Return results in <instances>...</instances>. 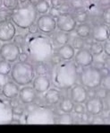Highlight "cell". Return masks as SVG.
Returning a JSON list of instances; mask_svg holds the SVG:
<instances>
[{
  "label": "cell",
  "mask_w": 110,
  "mask_h": 133,
  "mask_svg": "<svg viewBox=\"0 0 110 133\" xmlns=\"http://www.w3.org/2000/svg\"><path fill=\"white\" fill-rule=\"evenodd\" d=\"M85 109L91 115H98L104 109V103L102 99H99L97 96L91 97L86 100Z\"/></svg>",
  "instance_id": "obj_13"
},
{
  "label": "cell",
  "mask_w": 110,
  "mask_h": 133,
  "mask_svg": "<svg viewBox=\"0 0 110 133\" xmlns=\"http://www.w3.org/2000/svg\"><path fill=\"white\" fill-rule=\"evenodd\" d=\"M16 29L13 23L9 19L0 21V42H11L15 36Z\"/></svg>",
  "instance_id": "obj_8"
},
{
  "label": "cell",
  "mask_w": 110,
  "mask_h": 133,
  "mask_svg": "<svg viewBox=\"0 0 110 133\" xmlns=\"http://www.w3.org/2000/svg\"><path fill=\"white\" fill-rule=\"evenodd\" d=\"M74 18L76 20V22L82 23H85L89 18L88 14L86 13L85 10H82V9H80V10H75V14H74Z\"/></svg>",
  "instance_id": "obj_26"
},
{
  "label": "cell",
  "mask_w": 110,
  "mask_h": 133,
  "mask_svg": "<svg viewBox=\"0 0 110 133\" xmlns=\"http://www.w3.org/2000/svg\"><path fill=\"white\" fill-rule=\"evenodd\" d=\"M61 11L60 9H59V7H56V6H52L51 9H49V15H51L52 17H54V18H57V17L59 16V15H61Z\"/></svg>",
  "instance_id": "obj_35"
},
{
  "label": "cell",
  "mask_w": 110,
  "mask_h": 133,
  "mask_svg": "<svg viewBox=\"0 0 110 133\" xmlns=\"http://www.w3.org/2000/svg\"><path fill=\"white\" fill-rule=\"evenodd\" d=\"M37 26L38 31L43 33H51L56 30L57 22L50 15H43L37 20Z\"/></svg>",
  "instance_id": "obj_9"
},
{
  "label": "cell",
  "mask_w": 110,
  "mask_h": 133,
  "mask_svg": "<svg viewBox=\"0 0 110 133\" xmlns=\"http://www.w3.org/2000/svg\"><path fill=\"white\" fill-rule=\"evenodd\" d=\"M61 1H68V0H61Z\"/></svg>",
  "instance_id": "obj_54"
},
{
  "label": "cell",
  "mask_w": 110,
  "mask_h": 133,
  "mask_svg": "<svg viewBox=\"0 0 110 133\" xmlns=\"http://www.w3.org/2000/svg\"><path fill=\"white\" fill-rule=\"evenodd\" d=\"M75 63L78 66H82V68H86L92 64L93 62V55L90 53V51L88 49H80L75 54L74 57Z\"/></svg>",
  "instance_id": "obj_10"
},
{
  "label": "cell",
  "mask_w": 110,
  "mask_h": 133,
  "mask_svg": "<svg viewBox=\"0 0 110 133\" xmlns=\"http://www.w3.org/2000/svg\"><path fill=\"white\" fill-rule=\"evenodd\" d=\"M12 66L11 63L6 60H0V75L1 76H7L11 73Z\"/></svg>",
  "instance_id": "obj_24"
},
{
  "label": "cell",
  "mask_w": 110,
  "mask_h": 133,
  "mask_svg": "<svg viewBox=\"0 0 110 133\" xmlns=\"http://www.w3.org/2000/svg\"><path fill=\"white\" fill-rule=\"evenodd\" d=\"M11 124H20L21 122L19 120H15V119H13L12 121H11Z\"/></svg>",
  "instance_id": "obj_50"
},
{
  "label": "cell",
  "mask_w": 110,
  "mask_h": 133,
  "mask_svg": "<svg viewBox=\"0 0 110 133\" xmlns=\"http://www.w3.org/2000/svg\"><path fill=\"white\" fill-rule=\"evenodd\" d=\"M34 109H35V106H34V105H30V106H28L29 111H33Z\"/></svg>",
  "instance_id": "obj_51"
},
{
  "label": "cell",
  "mask_w": 110,
  "mask_h": 133,
  "mask_svg": "<svg viewBox=\"0 0 110 133\" xmlns=\"http://www.w3.org/2000/svg\"><path fill=\"white\" fill-rule=\"evenodd\" d=\"M18 59L20 62H27L29 59V56L26 52H21L18 57Z\"/></svg>",
  "instance_id": "obj_42"
},
{
  "label": "cell",
  "mask_w": 110,
  "mask_h": 133,
  "mask_svg": "<svg viewBox=\"0 0 110 133\" xmlns=\"http://www.w3.org/2000/svg\"><path fill=\"white\" fill-rule=\"evenodd\" d=\"M44 100L45 103L49 105H55L61 100V93L59 90L56 88L49 89L46 92L44 95Z\"/></svg>",
  "instance_id": "obj_18"
},
{
  "label": "cell",
  "mask_w": 110,
  "mask_h": 133,
  "mask_svg": "<svg viewBox=\"0 0 110 133\" xmlns=\"http://www.w3.org/2000/svg\"><path fill=\"white\" fill-rule=\"evenodd\" d=\"M1 91H2V85H0V92H1Z\"/></svg>",
  "instance_id": "obj_53"
},
{
  "label": "cell",
  "mask_w": 110,
  "mask_h": 133,
  "mask_svg": "<svg viewBox=\"0 0 110 133\" xmlns=\"http://www.w3.org/2000/svg\"><path fill=\"white\" fill-rule=\"evenodd\" d=\"M84 8L88 15H90V16H98L99 15H101L103 11L102 6L98 4V2H94L91 0H90L88 5H85Z\"/></svg>",
  "instance_id": "obj_20"
},
{
  "label": "cell",
  "mask_w": 110,
  "mask_h": 133,
  "mask_svg": "<svg viewBox=\"0 0 110 133\" xmlns=\"http://www.w3.org/2000/svg\"><path fill=\"white\" fill-rule=\"evenodd\" d=\"M34 7H35L37 14L38 13L41 14V15H44V14H47L49 11L50 5L48 2V0H38L34 5Z\"/></svg>",
  "instance_id": "obj_23"
},
{
  "label": "cell",
  "mask_w": 110,
  "mask_h": 133,
  "mask_svg": "<svg viewBox=\"0 0 110 133\" xmlns=\"http://www.w3.org/2000/svg\"><path fill=\"white\" fill-rule=\"evenodd\" d=\"M20 53V47L14 42H7L0 47V57L10 63L16 61Z\"/></svg>",
  "instance_id": "obj_6"
},
{
  "label": "cell",
  "mask_w": 110,
  "mask_h": 133,
  "mask_svg": "<svg viewBox=\"0 0 110 133\" xmlns=\"http://www.w3.org/2000/svg\"><path fill=\"white\" fill-rule=\"evenodd\" d=\"M49 60H51V62H52V64H53V65H57V64L60 63L62 59H61L60 57H59L58 54L56 52V53L52 54V56H51V58H50Z\"/></svg>",
  "instance_id": "obj_39"
},
{
  "label": "cell",
  "mask_w": 110,
  "mask_h": 133,
  "mask_svg": "<svg viewBox=\"0 0 110 133\" xmlns=\"http://www.w3.org/2000/svg\"><path fill=\"white\" fill-rule=\"evenodd\" d=\"M102 75L100 70L95 66H86L82 70L80 81L84 87L89 89H96L101 85Z\"/></svg>",
  "instance_id": "obj_5"
},
{
  "label": "cell",
  "mask_w": 110,
  "mask_h": 133,
  "mask_svg": "<svg viewBox=\"0 0 110 133\" xmlns=\"http://www.w3.org/2000/svg\"><path fill=\"white\" fill-rule=\"evenodd\" d=\"M101 84H102V85H103V87L109 90L110 89V76L107 75V76H106V77H102Z\"/></svg>",
  "instance_id": "obj_38"
},
{
  "label": "cell",
  "mask_w": 110,
  "mask_h": 133,
  "mask_svg": "<svg viewBox=\"0 0 110 133\" xmlns=\"http://www.w3.org/2000/svg\"><path fill=\"white\" fill-rule=\"evenodd\" d=\"M70 5L74 10H80V9L84 8L85 2L84 0H71Z\"/></svg>",
  "instance_id": "obj_29"
},
{
  "label": "cell",
  "mask_w": 110,
  "mask_h": 133,
  "mask_svg": "<svg viewBox=\"0 0 110 133\" xmlns=\"http://www.w3.org/2000/svg\"><path fill=\"white\" fill-rule=\"evenodd\" d=\"M76 33L81 38H88L91 33V27L88 23H82L76 26Z\"/></svg>",
  "instance_id": "obj_21"
},
{
  "label": "cell",
  "mask_w": 110,
  "mask_h": 133,
  "mask_svg": "<svg viewBox=\"0 0 110 133\" xmlns=\"http://www.w3.org/2000/svg\"><path fill=\"white\" fill-rule=\"evenodd\" d=\"M90 51L92 55L98 56L103 52V45L98 42H91L90 47Z\"/></svg>",
  "instance_id": "obj_25"
},
{
  "label": "cell",
  "mask_w": 110,
  "mask_h": 133,
  "mask_svg": "<svg viewBox=\"0 0 110 133\" xmlns=\"http://www.w3.org/2000/svg\"><path fill=\"white\" fill-rule=\"evenodd\" d=\"M101 15H102L103 21L106 23V24H109V23H110V8H109V6H107V7H106L105 9H103Z\"/></svg>",
  "instance_id": "obj_32"
},
{
  "label": "cell",
  "mask_w": 110,
  "mask_h": 133,
  "mask_svg": "<svg viewBox=\"0 0 110 133\" xmlns=\"http://www.w3.org/2000/svg\"><path fill=\"white\" fill-rule=\"evenodd\" d=\"M10 105H11L12 108H13V107H16V106H18V105H20V102H19L18 99H16V97H14V98L11 99Z\"/></svg>",
  "instance_id": "obj_45"
},
{
  "label": "cell",
  "mask_w": 110,
  "mask_h": 133,
  "mask_svg": "<svg viewBox=\"0 0 110 133\" xmlns=\"http://www.w3.org/2000/svg\"><path fill=\"white\" fill-rule=\"evenodd\" d=\"M109 2H110V0H99V1H98V4H99L101 6L107 7L109 5Z\"/></svg>",
  "instance_id": "obj_47"
},
{
  "label": "cell",
  "mask_w": 110,
  "mask_h": 133,
  "mask_svg": "<svg viewBox=\"0 0 110 133\" xmlns=\"http://www.w3.org/2000/svg\"><path fill=\"white\" fill-rule=\"evenodd\" d=\"M57 26L59 31L71 32L76 28V20L70 13H62L57 18Z\"/></svg>",
  "instance_id": "obj_7"
},
{
  "label": "cell",
  "mask_w": 110,
  "mask_h": 133,
  "mask_svg": "<svg viewBox=\"0 0 110 133\" xmlns=\"http://www.w3.org/2000/svg\"><path fill=\"white\" fill-rule=\"evenodd\" d=\"M34 71L38 76H46L49 73V68H48L46 63L40 62V63H37V66L34 68Z\"/></svg>",
  "instance_id": "obj_27"
},
{
  "label": "cell",
  "mask_w": 110,
  "mask_h": 133,
  "mask_svg": "<svg viewBox=\"0 0 110 133\" xmlns=\"http://www.w3.org/2000/svg\"><path fill=\"white\" fill-rule=\"evenodd\" d=\"M84 45V41L82 40V38H81V37H75V38H73V49H76V50H80V49H82V47H83Z\"/></svg>",
  "instance_id": "obj_31"
},
{
  "label": "cell",
  "mask_w": 110,
  "mask_h": 133,
  "mask_svg": "<svg viewBox=\"0 0 110 133\" xmlns=\"http://www.w3.org/2000/svg\"><path fill=\"white\" fill-rule=\"evenodd\" d=\"M19 92H20V89H19L18 85L14 82L9 81L5 83L2 87V94L4 96L8 99L17 97L19 95Z\"/></svg>",
  "instance_id": "obj_16"
},
{
  "label": "cell",
  "mask_w": 110,
  "mask_h": 133,
  "mask_svg": "<svg viewBox=\"0 0 110 133\" xmlns=\"http://www.w3.org/2000/svg\"><path fill=\"white\" fill-rule=\"evenodd\" d=\"M24 47L29 58L36 63H46L54 53L52 41L48 36L40 33H30L26 35Z\"/></svg>",
  "instance_id": "obj_1"
},
{
  "label": "cell",
  "mask_w": 110,
  "mask_h": 133,
  "mask_svg": "<svg viewBox=\"0 0 110 133\" xmlns=\"http://www.w3.org/2000/svg\"><path fill=\"white\" fill-rule=\"evenodd\" d=\"M100 70V73H101L102 77H106V76L109 75V69L108 68H106V66H103Z\"/></svg>",
  "instance_id": "obj_46"
},
{
  "label": "cell",
  "mask_w": 110,
  "mask_h": 133,
  "mask_svg": "<svg viewBox=\"0 0 110 133\" xmlns=\"http://www.w3.org/2000/svg\"><path fill=\"white\" fill-rule=\"evenodd\" d=\"M15 37V36H14ZM14 43H16L18 45L19 47L22 46V47H24V43H25V38L22 35H18L14 38Z\"/></svg>",
  "instance_id": "obj_40"
},
{
  "label": "cell",
  "mask_w": 110,
  "mask_h": 133,
  "mask_svg": "<svg viewBox=\"0 0 110 133\" xmlns=\"http://www.w3.org/2000/svg\"><path fill=\"white\" fill-rule=\"evenodd\" d=\"M71 100L75 103H83L86 102L88 98V94L87 90L82 85H73L71 87L70 92Z\"/></svg>",
  "instance_id": "obj_11"
},
{
  "label": "cell",
  "mask_w": 110,
  "mask_h": 133,
  "mask_svg": "<svg viewBox=\"0 0 110 133\" xmlns=\"http://www.w3.org/2000/svg\"><path fill=\"white\" fill-rule=\"evenodd\" d=\"M88 1H90V0H88Z\"/></svg>",
  "instance_id": "obj_57"
},
{
  "label": "cell",
  "mask_w": 110,
  "mask_h": 133,
  "mask_svg": "<svg viewBox=\"0 0 110 133\" xmlns=\"http://www.w3.org/2000/svg\"><path fill=\"white\" fill-rule=\"evenodd\" d=\"M29 32H30V33H32V34H34V33H38V26H37V24H35V23H32V24L30 25V27H29Z\"/></svg>",
  "instance_id": "obj_44"
},
{
  "label": "cell",
  "mask_w": 110,
  "mask_h": 133,
  "mask_svg": "<svg viewBox=\"0 0 110 133\" xmlns=\"http://www.w3.org/2000/svg\"><path fill=\"white\" fill-rule=\"evenodd\" d=\"M73 105L74 103L70 98L65 97L61 100L60 104H59V108L60 110L65 113H70L73 110Z\"/></svg>",
  "instance_id": "obj_22"
},
{
  "label": "cell",
  "mask_w": 110,
  "mask_h": 133,
  "mask_svg": "<svg viewBox=\"0 0 110 133\" xmlns=\"http://www.w3.org/2000/svg\"><path fill=\"white\" fill-rule=\"evenodd\" d=\"M33 88L36 93L43 94L46 93L50 87V81L49 77L46 76H38L33 79Z\"/></svg>",
  "instance_id": "obj_15"
},
{
  "label": "cell",
  "mask_w": 110,
  "mask_h": 133,
  "mask_svg": "<svg viewBox=\"0 0 110 133\" xmlns=\"http://www.w3.org/2000/svg\"><path fill=\"white\" fill-rule=\"evenodd\" d=\"M96 96L98 97L99 99H106L108 95V90L106 89L105 87H99L96 88Z\"/></svg>",
  "instance_id": "obj_30"
},
{
  "label": "cell",
  "mask_w": 110,
  "mask_h": 133,
  "mask_svg": "<svg viewBox=\"0 0 110 133\" xmlns=\"http://www.w3.org/2000/svg\"><path fill=\"white\" fill-rule=\"evenodd\" d=\"M59 9H60L61 13H70L72 7H71L70 4L67 3L66 1H64V3H62L59 5Z\"/></svg>",
  "instance_id": "obj_33"
},
{
  "label": "cell",
  "mask_w": 110,
  "mask_h": 133,
  "mask_svg": "<svg viewBox=\"0 0 110 133\" xmlns=\"http://www.w3.org/2000/svg\"><path fill=\"white\" fill-rule=\"evenodd\" d=\"M2 5H3V0H0V7H1Z\"/></svg>",
  "instance_id": "obj_52"
},
{
  "label": "cell",
  "mask_w": 110,
  "mask_h": 133,
  "mask_svg": "<svg viewBox=\"0 0 110 133\" xmlns=\"http://www.w3.org/2000/svg\"><path fill=\"white\" fill-rule=\"evenodd\" d=\"M87 94L90 98L96 96V89H89V91H87Z\"/></svg>",
  "instance_id": "obj_48"
},
{
  "label": "cell",
  "mask_w": 110,
  "mask_h": 133,
  "mask_svg": "<svg viewBox=\"0 0 110 133\" xmlns=\"http://www.w3.org/2000/svg\"><path fill=\"white\" fill-rule=\"evenodd\" d=\"M21 1H25V0H21Z\"/></svg>",
  "instance_id": "obj_55"
},
{
  "label": "cell",
  "mask_w": 110,
  "mask_h": 133,
  "mask_svg": "<svg viewBox=\"0 0 110 133\" xmlns=\"http://www.w3.org/2000/svg\"><path fill=\"white\" fill-rule=\"evenodd\" d=\"M51 1H52V6L59 7V5L62 4L61 0H51Z\"/></svg>",
  "instance_id": "obj_49"
},
{
  "label": "cell",
  "mask_w": 110,
  "mask_h": 133,
  "mask_svg": "<svg viewBox=\"0 0 110 133\" xmlns=\"http://www.w3.org/2000/svg\"><path fill=\"white\" fill-rule=\"evenodd\" d=\"M59 122L60 123H73V118L68 113H65L64 115H61L59 118Z\"/></svg>",
  "instance_id": "obj_34"
},
{
  "label": "cell",
  "mask_w": 110,
  "mask_h": 133,
  "mask_svg": "<svg viewBox=\"0 0 110 133\" xmlns=\"http://www.w3.org/2000/svg\"><path fill=\"white\" fill-rule=\"evenodd\" d=\"M0 47H1V45H0Z\"/></svg>",
  "instance_id": "obj_56"
},
{
  "label": "cell",
  "mask_w": 110,
  "mask_h": 133,
  "mask_svg": "<svg viewBox=\"0 0 110 133\" xmlns=\"http://www.w3.org/2000/svg\"><path fill=\"white\" fill-rule=\"evenodd\" d=\"M54 87L59 89H69L78 79V68L75 62L67 60L55 65L51 73Z\"/></svg>",
  "instance_id": "obj_2"
},
{
  "label": "cell",
  "mask_w": 110,
  "mask_h": 133,
  "mask_svg": "<svg viewBox=\"0 0 110 133\" xmlns=\"http://www.w3.org/2000/svg\"><path fill=\"white\" fill-rule=\"evenodd\" d=\"M11 20L21 29H28L36 21L37 12L34 5L26 2L11 11Z\"/></svg>",
  "instance_id": "obj_3"
},
{
  "label": "cell",
  "mask_w": 110,
  "mask_h": 133,
  "mask_svg": "<svg viewBox=\"0 0 110 133\" xmlns=\"http://www.w3.org/2000/svg\"><path fill=\"white\" fill-rule=\"evenodd\" d=\"M104 122H105V119L100 116L93 117L91 120V123H93V124H103Z\"/></svg>",
  "instance_id": "obj_41"
},
{
  "label": "cell",
  "mask_w": 110,
  "mask_h": 133,
  "mask_svg": "<svg viewBox=\"0 0 110 133\" xmlns=\"http://www.w3.org/2000/svg\"><path fill=\"white\" fill-rule=\"evenodd\" d=\"M73 110L77 114H82V112L85 111V107L83 106L82 103H75L73 105Z\"/></svg>",
  "instance_id": "obj_36"
},
{
  "label": "cell",
  "mask_w": 110,
  "mask_h": 133,
  "mask_svg": "<svg viewBox=\"0 0 110 133\" xmlns=\"http://www.w3.org/2000/svg\"><path fill=\"white\" fill-rule=\"evenodd\" d=\"M92 38L96 42H104L109 38V26L106 23H98L92 30Z\"/></svg>",
  "instance_id": "obj_12"
},
{
  "label": "cell",
  "mask_w": 110,
  "mask_h": 133,
  "mask_svg": "<svg viewBox=\"0 0 110 133\" xmlns=\"http://www.w3.org/2000/svg\"><path fill=\"white\" fill-rule=\"evenodd\" d=\"M69 41V32H65L63 31L56 32L52 37V43L55 46L60 47L66 44Z\"/></svg>",
  "instance_id": "obj_19"
},
{
  "label": "cell",
  "mask_w": 110,
  "mask_h": 133,
  "mask_svg": "<svg viewBox=\"0 0 110 133\" xmlns=\"http://www.w3.org/2000/svg\"><path fill=\"white\" fill-rule=\"evenodd\" d=\"M103 51H105L107 56L110 55V42L108 40L105 42V44L103 46Z\"/></svg>",
  "instance_id": "obj_43"
},
{
  "label": "cell",
  "mask_w": 110,
  "mask_h": 133,
  "mask_svg": "<svg viewBox=\"0 0 110 133\" xmlns=\"http://www.w3.org/2000/svg\"><path fill=\"white\" fill-rule=\"evenodd\" d=\"M3 4L5 8L12 11L19 5V0H3Z\"/></svg>",
  "instance_id": "obj_28"
},
{
  "label": "cell",
  "mask_w": 110,
  "mask_h": 133,
  "mask_svg": "<svg viewBox=\"0 0 110 133\" xmlns=\"http://www.w3.org/2000/svg\"><path fill=\"white\" fill-rule=\"evenodd\" d=\"M19 99L24 104L32 103L36 100V91L32 87H24L19 92Z\"/></svg>",
  "instance_id": "obj_14"
},
{
  "label": "cell",
  "mask_w": 110,
  "mask_h": 133,
  "mask_svg": "<svg viewBox=\"0 0 110 133\" xmlns=\"http://www.w3.org/2000/svg\"><path fill=\"white\" fill-rule=\"evenodd\" d=\"M57 53L59 55L62 60L67 61V60H71L74 57V49L73 48L72 45L66 43L59 47L57 50Z\"/></svg>",
  "instance_id": "obj_17"
},
{
  "label": "cell",
  "mask_w": 110,
  "mask_h": 133,
  "mask_svg": "<svg viewBox=\"0 0 110 133\" xmlns=\"http://www.w3.org/2000/svg\"><path fill=\"white\" fill-rule=\"evenodd\" d=\"M12 112L13 115H17V116H22V114H23L24 112V109L22 106H21V105H18V106L16 107H13L12 109Z\"/></svg>",
  "instance_id": "obj_37"
},
{
  "label": "cell",
  "mask_w": 110,
  "mask_h": 133,
  "mask_svg": "<svg viewBox=\"0 0 110 133\" xmlns=\"http://www.w3.org/2000/svg\"><path fill=\"white\" fill-rule=\"evenodd\" d=\"M35 71L33 66L27 62H17L12 66L11 77L18 85H27L34 79Z\"/></svg>",
  "instance_id": "obj_4"
}]
</instances>
